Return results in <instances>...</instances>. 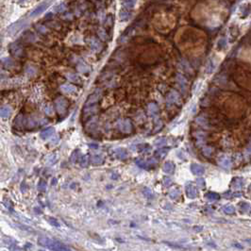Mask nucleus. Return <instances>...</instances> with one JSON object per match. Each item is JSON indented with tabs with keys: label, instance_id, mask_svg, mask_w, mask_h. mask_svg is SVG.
Returning a JSON list of instances; mask_svg holds the SVG:
<instances>
[{
	"label": "nucleus",
	"instance_id": "1",
	"mask_svg": "<svg viewBox=\"0 0 251 251\" xmlns=\"http://www.w3.org/2000/svg\"><path fill=\"white\" fill-rule=\"evenodd\" d=\"M67 107H68V102L65 97L60 96L55 100V108L61 116H63L66 113Z\"/></svg>",
	"mask_w": 251,
	"mask_h": 251
},
{
	"label": "nucleus",
	"instance_id": "2",
	"mask_svg": "<svg viewBox=\"0 0 251 251\" xmlns=\"http://www.w3.org/2000/svg\"><path fill=\"white\" fill-rule=\"evenodd\" d=\"M117 128L120 131L124 132V133H130V132L133 130V126H132L131 121L129 119L118 121Z\"/></svg>",
	"mask_w": 251,
	"mask_h": 251
},
{
	"label": "nucleus",
	"instance_id": "3",
	"mask_svg": "<svg viewBox=\"0 0 251 251\" xmlns=\"http://www.w3.org/2000/svg\"><path fill=\"white\" fill-rule=\"evenodd\" d=\"M26 26V22L25 21V20L18 21V22L13 24V25L8 28V31L11 35H14V34H16L17 32H19L20 30H22Z\"/></svg>",
	"mask_w": 251,
	"mask_h": 251
},
{
	"label": "nucleus",
	"instance_id": "4",
	"mask_svg": "<svg viewBox=\"0 0 251 251\" xmlns=\"http://www.w3.org/2000/svg\"><path fill=\"white\" fill-rule=\"evenodd\" d=\"M166 102L168 105L170 104H179L181 103V97H179V94L175 91H172L171 93L167 96Z\"/></svg>",
	"mask_w": 251,
	"mask_h": 251
},
{
	"label": "nucleus",
	"instance_id": "5",
	"mask_svg": "<svg viewBox=\"0 0 251 251\" xmlns=\"http://www.w3.org/2000/svg\"><path fill=\"white\" fill-rule=\"evenodd\" d=\"M10 51L13 56L18 57V58L22 57L23 54H24L23 47L20 45H18V43H13V45L10 46Z\"/></svg>",
	"mask_w": 251,
	"mask_h": 251
},
{
	"label": "nucleus",
	"instance_id": "6",
	"mask_svg": "<svg viewBox=\"0 0 251 251\" xmlns=\"http://www.w3.org/2000/svg\"><path fill=\"white\" fill-rule=\"evenodd\" d=\"M56 242L57 241L52 240V239L47 238V237H40L39 239H38V244H39L40 246L48 247V248H51V247L55 244Z\"/></svg>",
	"mask_w": 251,
	"mask_h": 251
},
{
	"label": "nucleus",
	"instance_id": "7",
	"mask_svg": "<svg viewBox=\"0 0 251 251\" xmlns=\"http://www.w3.org/2000/svg\"><path fill=\"white\" fill-rule=\"evenodd\" d=\"M191 171H192V173L196 176H202L205 172L204 167L201 166L200 164H197V163H193L191 165Z\"/></svg>",
	"mask_w": 251,
	"mask_h": 251
},
{
	"label": "nucleus",
	"instance_id": "8",
	"mask_svg": "<svg viewBox=\"0 0 251 251\" xmlns=\"http://www.w3.org/2000/svg\"><path fill=\"white\" fill-rule=\"evenodd\" d=\"M99 97H100V94H99V92L98 93H94V94H91V96L88 97V99H87V101H86V103H85V106H93V105H96V103H97V101H98V99H99Z\"/></svg>",
	"mask_w": 251,
	"mask_h": 251
},
{
	"label": "nucleus",
	"instance_id": "9",
	"mask_svg": "<svg viewBox=\"0 0 251 251\" xmlns=\"http://www.w3.org/2000/svg\"><path fill=\"white\" fill-rule=\"evenodd\" d=\"M186 194H187V196L191 199L196 198L197 196V190L194 186L188 185L187 187H186Z\"/></svg>",
	"mask_w": 251,
	"mask_h": 251
},
{
	"label": "nucleus",
	"instance_id": "10",
	"mask_svg": "<svg viewBox=\"0 0 251 251\" xmlns=\"http://www.w3.org/2000/svg\"><path fill=\"white\" fill-rule=\"evenodd\" d=\"M47 6H48V4L47 3H43V4L40 5L39 7H37L35 10L32 11V13H30V17H36L38 15H40L41 13H43V11H45L46 10Z\"/></svg>",
	"mask_w": 251,
	"mask_h": 251
},
{
	"label": "nucleus",
	"instance_id": "11",
	"mask_svg": "<svg viewBox=\"0 0 251 251\" xmlns=\"http://www.w3.org/2000/svg\"><path fill=\"white\" fill-rule=\"evenodd\" d=\"M147 113L151 117L157 116V114L159 113V107L155 103H150V104H148V107H147Z\"/></svg>",
	"mask_w": 251,
	"mask_h": 251
},
{
	"label": "nucleus",
	"instance_id": "12",
	"mask_svg": "<svg viewBox=\"0 0 251 251\" xmlns=\"http://www.w3.org/2000/svg\"><path fill=\"white\" fill-rule=\"evenodd\" d=\"M89 43H90L92 50H94V51L99 52L102 48V45L100 43V42L99 41H97L96 39H94V38H92V39L89 41Z\"/></svg>",
	"mask_w": 251,
	"mask_h": 251
},
{
	"label": "nucleus",
	"instance_id": "13",
	"mask_svg": "<svg viewBox=\"0 0 251 251\" xmlns=\"http://www.w3.org/2000/svg\"><path fill=\"white\" fill-rule=\"evenodd\" d=\"M61 91L64 94H74L76 92V88L71 84H63L61 86Z\"/></svg>",
	"mask_w": 251,
	"mask_h": 251
},
{
	"label": "nucleus",
	"instance_id": "14",
	"mask_svg": "<svg viewBox=\"0 0 251 251\" xmlns=\"http://www.w3.org/2000/svg\"><path fill=\"white\" fill-rule=\"evenodd\" d=\"M115 155L119 160H126L128 156V153L125 148H118L115 150Z\"/></svg>",
	"mask_w": 251,
	"mask_h": 251
},
{
	"label": "nucleus",
	"instance_id": "15",
	"mask_svg": "<svg viewBox=\"0 0 251 251\" xmlns=\"http://www.w3.org/2000/svg\"><path fill=\"white\" fill-rule=\"evenodd\" d=\"M177 80H178L179 84L181 85V91L182 93H185L186 89H187V80L185 79V78L181 75H178L177 76Z\"/></svg>",
	"mask_w": 251,
	"mask_h": 251
},
{
	"label": "nucleus",
	"instance_id": "16",
	"mask_svg": "<svg viewBox=\"0 0 251 251\" xmlns=\"http://www.w3.org/2000/svg\"><path fill=\"white\" fill-rule=\"evenodd\" d=\"M0 115H1L2 119H7L11 115V110L8 106H3L0 110Z\"/></svg>",
	"mask_w": 251,
	"mask_h": 251
},
{
	"label": "nucleus",
	"instance_id": "17",
	"mask_svg": "<svg viewBox=\"0 0 251 251\" xmlns=\"http://www.w3.org/2000/svg\"><path fill=\"white\" fill-rule=\"evenodd\" d=\"M163 171L166 174H173L174 171H175V164L172 161L165 162L163 165Z\"/></svg>",
	"mask_w": 251,
	"mask_h": 251
},
{
	"label": "nucleus",
	"instance_id": "18",
	"mask_svg": "<svg viewBox=\"0 0 251 251\" xmlns=\"http://www.w3.org/2000/svg\"><path fill=\"white\" fill-rule=\"evenodd\" d=\"M54 134V128H48L45 129V130H43L42 132H41L40 136L42 139H43V140H45V139L51 137L52 135Z\"/></svg>",
	"mask_w": 251,
	"mask_h": 251
},
{
	"label": "nucleus",
	"instance_id": "19",
	"mask_svg": "<svg viewBox=\"0 0 251 251\" xmlns=\"http://www.w3.org/2000/svg\"><path fill=\"white\" fill-rule=\"evenodd\" d=\"M104 159L101 155H93L91 157V162L94 165H100L103 163Z\"/></svg>",
	"mask_w": 251,
	"mask_h": 251
},
{
	"label": "nucleus",
	"instance_id": "20",
	"mask_svg": "<svg viewBox=\"0 0 251 251\" xmlns=\"http://www.w3.org/2000/svg\"><path fill=\"white\" fill-rule=\"evenodd\" d=\"M50 249H52V250H69V247L66 246L65 244L60 243V242H56L55 244Z\"/></svg>",
	"mask_w": 251,
	"mask_h": 251
},
{
	"label": "nucleus",
	"instance_id": "21",
	"mask_svg": "<svg viewBox=\"0 0 251 251\" xmlns=\"http://www.w3.org/2000/svg\"><path fill=\"white\" fill-rule=\"evenodd\" d=\"M169 196L172 199H178L181 196V191L179 188H174L169 192Z\"/></svg>",
	"mask_w": 251,
	"mask_h": 251
},
{
	"label": "nucleus",
	"instance_id": "22",
	"mask_svg": "<svg viewBox=\"0 0 251 251\" xmlns=\"http://www.w3.org/2000/svg\"><path fill=\"white\" fill-rule=\"evenodd\" d=\"M135 3H136V0H124L123 5L126 10H131L134 7Z\"/></svg>",
	"mask_w": 251,
	"mask_h": 251
},
{
	"label": "nucleus",
	"instance_id": "23",
	"mask_svg": "<svg viewBox=\"0 0 251 251\" xmlns=\"http://www.w3.org/2000/svg\"><path fill=\"white\" fill-rule=\"evenodd\" d=\"M168 151H169V148H161L156 151V157L157 158H163L167 155Z\"/></svg>",
	"mask_w": 251,
	"mask_h": 251
},
{
	"label": "nucleus",
	"instance_id": "24",
	"mask_svg": "<svg viewBox=\"0 0 251 251\" xmlns=\"http://www.w3.org/2000/svg\"><path fill=\"white\" fill-rule=\"evenodd\" d=\"M2 64L6 68H11L13 66V61L11 58H5L2 60Z\"/></svg>",
	"mask_w": 251,
	"mask_h": 251
},
{
	"label": "nucleus",
	"instance_id": "25",
	"mask_svg": "<svg viewBox=\"0 0 251 251\" xmlns=\"http://www.w3.org/2000/svg\"><path fill=\"white\" fill-rule=\"evenodd\" d=\"M37 190L39 191V192H41V193H43V192H45V190H46V183H45V181L41 179V181L38 182Z\"/></svg>",
	"mask_w": 251,
	"mask_h": 251
},
{
	"label": "nucleus",
	"instance_id": "26",
	"mask_svg": "<svg viewBox=\"0 0 251 251\" xmlns=\"http://www.w3.org/2000/svg\"><path fill=\"white\" fill-rule=\"evenodd\" d=\"M136 164L138 165V166H140L141 168H143V169H146V170L150 169L148 163H147V161H143V160H137V161H136Z\"/></svg>",
	"mask_w": 251,
	"mask_h": 251
},
{
	"label": "nucleus",
	"instance_id": "27",
	"mask_svg": "<svg viewBox=\"0 0 251 251\" xmlns=\"http://www.w3.org/2000/svg\"><path fill=\"white\" fill-rule=\"evenodd\" d=\"M79 163H80L81 167H86L88 163H89V157L87 155H84L79 159Z\"/></svg>",
	"mask_w": 251,
	"mask_h": 251
},
{
	"label": "nucleus",
	"instance_id": "28",
	"mask_svg": "<svg viewBox=\"0 0 251 251\" xmlns=\"http://www.w3.org/2000/svg\"><path fill=\"white\" fill-rule=\"evenodd\" d=\"M130 17V13L128 11H123L120 13V20L121 21H126Z\"/></svg>",
	"mask_w": 251,
	"mask_h": 251
},
{
	"label": "nucleus",
	"instance_id": "29",
	"mask_svg": "<svg viewBox=\"0 0 251 251\" xmlns=\"http://www.w3.org/2000/svg\"><path fill=\"white\" fill-rule=\"evenodd\" d=\"M206 198L208 200H211V201H213V200H217L219 199V196L215 193H209L206 194Z\"/></svg>",
	"mask_w": 251,
	"mask_h": 251
},
{
	"label": "nucleus",
	"instance_id": "30",
	"mask_svg": "<svg viewBox=\"0 0 251 251\" xmlns=\"http://www.w3.org/2000/svg\"><path fill=\"white\" fill-rule=\"evenodd\" d=\"M138 148H139V151L140 152H148L151 150V147H150L148 144H144V146H138Z\"/></svg>",
	"mask_w": 251,
	"mask_h": 251
},
{
	"label": "nucleus",
	"instance_id": "31",
	"mask_svg": "<svg viewBox=\"0 0 251 251\" xmlns=\"http://www.w3.org/2000/svg\"><path fill=\"white\" fill-rule=\"evenodd\" d=\"M223 209H224V211H225L226 213H228V214H231V213H233V212H235V208L233 206H230V205L225 206Z\"/></svg>",
	"mask_w": 251,
	"mask_h": 251
},
{
	"label": "nucleus",
	"instance_id": "32",
	"mask_svg": "<svg viewBox=\"0 0 251 251\" xmlns=\"http://www.w3.org/2000/svg\"><path fill=\"white\" fill-rule=\"evenodd\" d=\"M47 221H48V223L50 224V225L54 226V227H57V228H59L60 227V223L58 222L57 220L55 219V218H52V217H46Z\"/></svg>",
	"mask_w": 251,
	"mask_h": 251
},
{
	"label": "nucleus",
	"instance_id": "33",
	"mask_svg": "<svg viewBox=\"0 0 251 251\" xmlns=\"http://www.w3.org/2000/svg\"><path fill=\"white\" fill-rule=\"evenodd\" d=\"M97 35H98V37L100 38L101 40H107V34H106V31L104 30V29H99L98 31H97Z\"/></svg>",
	"mask_w": 251,
	"mask_h": 251
},
{
	"label": "nucleus",
	"instance_id": "34",
	"mask_svg": "<svg viewBox=\"0 0 251 251\" xmlns=\"http://www.w3.org/2000/svg\"><path fill=\"white\" fill-rule=\"evenodd\" d=\"M78 153H79L78 150H76V151L73 152V154H72V156H71V158H70V161H71V162H72V163H74V162H76V161H78Z\"/></svg>",
	"mask_w": 251,
	"mask_h": 251
},
{
	"label": "nucleus",
	"instance_id": "35",
	"mask_svg": "<svg viewBox=\"0 0 251 251\" xmlns=\"http://www.w3.org/2000/svg\"><path fill=\"white\" fill-rule=\"evenodd\" d=\"M219 163L221 164V166L228 168V167H229V165H230V161H229V159L225 158V159H223V160H221L219 161Z\"/></svg>",
	"mask_w": 251,
	"mask_h": 251
},
{
	"label": "nucleus",
	"instance_id": "36",
	"mask_svg": "<svg viewBox=\"0 0 251 251\" xmlns=\"http://www.w3.org/2000/svg\"><path fill=\"white\" fill-rule=\"evenodd\" d=\"M165 144H166V139L165 138H160L155 142V144L158 146H165Z\"/></svg>",
	"mask_w": 251,
	"mask_h": 251
},
{
	"label": "nucleus",
	"instance_id": "37",
	"mask_svg": "<svg viewBox=\"0 0 251 251\" xmlns=\"http://www.w3.org/2000/svg\"><path fill=\"white\" fill-rule=\"evenodd\" d=\"M22 122H23V115L19 114L18 116H17V117L15 118V120H14V123H15V126H22Z\"/></svg>",
	"mask_w": 251,
	"mask_h": 251
},
{
	"label": "nucleus",
	"instance_id": "38",
	"mask_svg": "<svg viewBox=\"0 0 251 251\" xmlns=\"http://www.w3.org/2000/svg\"><path fill=\"white\" fill-rule=\"evenodd\" d=\"M45 113L47 115H52L53 113H54V110H53V107H52L51 105L46 106L45 109Z\"/></svg>",
	"mask_w": 251,
	"mask_h": 251
},
{
	"label": "nucleus",
	"instance_id": "39",
	"mask_svg": "<svg viewBox=\"0 0 251 251\" xmlns=\"http://www.w3.org/2000/svg\"><path fill=\"white\" fill-rule=\"evenodd\" d=\"M64 10H65V4H63V3L58 5L57 7L55 8V11H57V13H61V11H63Z\"/></svg>",
	"mask_w": 251,
	"mask_h": 251
},
{
	"label": "nucleus",
	"instance_id": "40",
	"mask_svg": "<svg viewBox=\"0 0 251 251\" xmlns=\"http://www.w3.org/2000/svg\"><path fill=\"white\" fill-rule=\"evenodd\" d=\"M163 183H164L165 187H169V186L172 184V179H171L170 178H168V177H165V178L163 179Z\"/></svg>",
	"mask_w": 251,
	"mask_h": 251
},
{
	"label": "nucleus",
	"instance_id": "41",
	"mask_svg": "<svg viewBox=\"0 0 251 251\" xmlns=\"http://www.w3.org/2000/svg\"><path fill=\"white\" fill-rule=\"evenodd\" d=\"M68 78H69L70 80H72V81H75V82L78 81V76H76V75H74V74H69Z\"/></svg>",
	"mask_w": 251,
	"mask_h": 251
},
{
	"label": "nucleus",
	"instance_id": "42",
	"mask_svg": "<svg viewBox=\"0 0 251 251\" xmlns=\"http://www.w3.org/2000/svg\"><path fill=\"white\" fill-rule=\"evenodd\" d=\"M26 72H28L29 75H34L35 72H36V70H35V68H33L32 66H28V68H26Z\"/></svg>",
	"mask_w": 251,
	"mask_h": 251
},
{
	"label": "nucleus",
	"instance_id": "43",
	"mask_svg": "<svg viewBox=\"0 0 251 251\" xmlns=\"http://www.w3.org/2000/svg\"><path fill=\"white\" fill-rule=\"evenodd\" d=\"M203 153H204V155L206 156H209L211 153V147H205V148L203 149Z\"/></svg>",
	"mask_w": 251,
	"mask_h": 251
},
{
	"label": "nucleus",
	"instance_id": "44",
	"mask_svg": "<svg viewBox=\"0 0 251 251\" xmlns=\"http://www.w3.org/2000/svg\"><path fill=\"white\" fill-rule=\"evenodd\" d=\"M36 28H37L38 30H39V31L41 32V33H46V28H45L43 26L39 25V26H37Z\"/></svg>",
	"mask_w": 251,
	"mask_h": 251
},
{
	"label": "nucleus",
	"instance_id": "45",
	"mask_svg": "<svg viewBox=\"0 0 251 251\" xmlns=\"http://www.w3.org/2000/svg\"><path fill=\"white\" fill-rule=\"evenodd\" d=\"M144 196H146L147 197H150V196H152L151 190H150V189H148V188H146V189H144Z\"/></svg>",
	"mask_w": 251,
	"mask_h": 251
},
{
	"label": "nucleus",
	"instance_id": "46",
	"mask_svg": "<svg viewBox=\"0 0 251 251\" xmlns=\"http://www.w3.org/2000/svg\"><path fill=\"white\" fill-rule=\"evenodd\" d=\"M196 183L200 186V187H203L204 184H205V181H204V179H196Z\"/></svg>",
	"mask_w": 251,
	"mask_h": 251
},
{
	"label": "nucleus",
	"instance_id": "47",
	"mask_svg": "<svg viewBox=\"0 0 251 251\" xmlns=\"http://www.w3.org/2000/svg\"><path fill=\"white\" fill-rule=\"evenodd\" d=\"M225 45H226V41L224 40V39L220 40L219 42H218V45H219V47H223Z\"/></svg>",
	"mask_w": 251,
	"mask_h": 251
},
{
	"label": "nucleus",
	"instance_id": "48",
	"mask_svg": "<svg viewBox=\"0 0 251 251\" xmlns=\"http://www.w3.org/2000/svg\"><path fill=\"white\" fill-rule=\"evenodd\" d=\"M90 147L91 148H96V149L98 148V146H97L96 144H90Z\"/></svg>",
	"mask_w": 251,
	"mask_h": 251
},
{
	"label": "nucleus",
	"instance_id": "49",
	"mask_svg": "<svg viewBox=\"0 0 251 251\" xmlns=\"http://www.w3.org/2000/svg\"><path fill=\"white\" fill-rule=\"evenodd\" d=\"M51 183H52L53 185H56V184H57V179H53L52 181H51Z\"/></svg>",
	"mask_w": 251,
	"mask_h": 251
},
{
	"label": "nucleus",
	"instance_id": "50",
	"mask_svg": "<svg viewBox=\"0 0 251 251\" xmlns=\"http://www.w3.org/2000/svg\"><path fill=\"white\" fill-rule=\"evenodd\" d=\"M20 1H25V0H20Z\"/></svg>",
	"mask_w": 251,
	"mask_h": 251
}]
</instances>
